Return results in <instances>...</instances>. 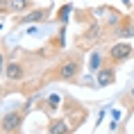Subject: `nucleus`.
<instances>
[{
	"label": "nucleus",
	"mask_w": 134,
	"mask_h": 134,
	"mask_svg": "<svg viewBox=\"0 0 134 134\" xmlns=\"http://www.w3.org/2000/svg\"><path fill=\"white\" fill-rule=\"evenodd\" d=\"M109 55H111L114 62H125L127 57L132 55V48H130L127 43H116V46L109 50Z\"/></svg>",
	"instance_id": "obj_1"
},
{
	"label": "nucleus",
	"mask_w": 134,
	"mask_h": 134,
	"mask_svg": "<svg viewBox=\"0 0 134 134\" xmlns=\"http://www.w3.org/2000/svg\"><path fill=\"white\" fill-rule=\"evenodd\" d=\"M21 120H23V116L18 111L7 114V116L2 118V130H5V132H16V130L21 127Z\"/></svg>",
	"instance_id": "obj_2"
},
{
	"label": "nucleus",
	"mask_w": 134,
	"mask_h": 134,
	"mask_svg": "<svg viewBox=\"0 0 134 134\" xmlns=\"http://www.w3.org/2000/svg\"><path fill=\"white\" fill-rule=\"evenodd\" d=\"M77 71H80L77 62H66V64H62V68H59V77L62 80H73L77 75Z\"/></svg>",
	"instance_id": "obj_3"
},
{
	"label": "nucleus",
	"mask_w": 134,
	"mask_h": 134,
	"mask_svg": "<svg viewBox=\"0 0 134 134\" xmlns=\"http://www.w3.org/2000/svg\"><path fill=\"white\" fill-rule=\"evenodd\" d=\"M5 75H7V80H12V82H18V80L23 77V66L21 64H7V66H5Z\"/></svg>",
	"instance_id": "obj_4"
},
{
	"label": "nucleus",
	"mask_w": 134,
	"mask_h": 134,
	"mask_svg": "<svg viewBox=\"0 0 134 134\" xmlns=\"http://www.w3.org/2000/svg\"><path fill=\"white\" fill-rule=\"evenodd\" d=\"M114 77H116V75H114V71H111V68H100V71H98V84H100V86L111 84V82H114Z\"/></svg>",
	"instance_id": "obj_5"
},
{
	"label": "nucleus",
	"mask_w": 134,
	"mask_h": 134,
	"mask_svg": "<svg viewBox=\"0 0 134 134\" xmlns=\"http://www.w3.org/2000/svg\"><path fill=\"white\" fill-rule=\"evenodd\" d=\"M66 130H68L66 120H57V123L50 125V134H59V132H66Z\"/></svg>",
	"instance_id": "obj_6"
},
{
	"label": "nucleus",
	"mask_w": 134,
	"mask_h": 134,
	"mask_svg": "<svg viewBox=\"0 0 134 134\" xmlns=\"http://www.w3.org/2000/svg\"><path fill=\"white\" fill-rule=\"evenodd\" d=\"M27 2L30 0H9V9L12 12H21V9L27 7Z\"/></svg>",
	"instance_id": "obj_7"
},
{
	"label": "nucleus",
	"mask_w": 134,
	"mask_h": 134,
	"mask_svg": "<svg viewBox=\"0 0 134 134\" xmlns=\"http://www.w3.org/2000/svg\"><path fill=\"white\" fill-rule=\"evenodd\" d=\"M43 16H46V12H43V9H36V12H32V14L25 18V21H41Z\"/></svg>",
	"instance_id": "obj_8"
},
{
	"label": "nucleus",
	"mask_w": 134,
	"mask_h": 134,
	"mask_svg": "<svg viewBox=\"0 0 134 134\" xmlns=\"http://www.w3.org/2000/svg\"><path fill=\"white\" fill-rule=\"evenodd\" d=\"M98 36V25H93L91 30H89V34H86V39H96Z\"/></svg>",
	"instance_id": "obj_9"
},
{
	"label": "nucleus",
	"mask_w": 134,
	"mask_h": 134,
	"mask_svg": "<svg viewBox=\"0 0 134 134\" xmlns=\"http://www.w3.org/2000/svg\"><path fill=\"white\" fill-rule=\"evenodd\" d=\"M68 12H71V7H64L62 12H59V18H62V21H66V16H68Z\"/></svg>",
	"instance_id": "obj_10"
},
{
	"label": "nucleus",
	"mask_w": 134,
	"mask_h": 134,
	"mask_svg": "<svg viewBox=\"0 0 134 134\" xmlns=\"http://www.w3.org/2000/svg\"><path fill=\"white\" fill-rule=\"evenodd\" d=\"M98 62H100V57L93 55V57H91V68H98Z\"/></svg>",
	"instance_id": "obj_11"
},
{
	"label": "nucleus",
	"mask_w": 134,
	"mask_h": 134,
	"mask_svg": "<svg viewBox=\"0 0 134 134\" xmlns=\"http://www.w3.org/2000/svg\"><path fill=\"white\" fill-rule=\"evenodd\" d=\"M0 73H5V66H2V55H0Z\"/></svg>",
	"instance_id": "obj_12"
},
{
	"label": "nucleus",
	"mask_w": 134,
	"mask_h": 134,
	"mask_svg": "<svg viewBox=\"0 0 134 134\" xmlns=\"http://www.w3.org/2000/svg\"><path fill=\"white\" fill-rule=\"evenodd\" d=\"M132 96H134V93H132Z\"/></svg>",
	"instance_id": "obj_13"
}]
</instances>
